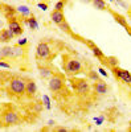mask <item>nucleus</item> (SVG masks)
<instances>
[{
    "label": "nucleus",
    "instance_id": "nucleus-17",
    "mask_svg": "<svg viewBox=\"0 0 131 132\" xmlns=\"http://www.w3.org/2000/svg\"><path fill=\"white\" fill-rule=\"evenodd\" d=\"M38 71H40V75L42 77V78H50V77L53 75V71L49 68H40Z\"/></svg>",
    "mask_w": 131,
    "mask_h": 132
},
{
    "label": "nucleus",
    "instance_id": "nucleus-25",
    "mask_svg": "<svg viewBox=\"0 0 131 132\" xmlns=\"http://www.w3.org/2000/svg\"><path fill=\"white\" fill-rule=\"evenodd\" d=\"M103 120H105V118H103V116H98V118H94V122H95V124H97V126H101V124L103 123Z\"/></svg>",
    "mask_w": 131,
    "mask_h": 132
},
{
    "label": "nucleus",
    "instance_id": "nucleus-33",
    "mask_svg": "<svg viewBox=\"0 0 131 132\" xmlns=\"http://www.w3.org/2000/svg\"><path fill=\"white\" fill-rule=\"evenodd\" d=\"M57 131H61V132H65V131H66V129H65V128H57Z\"/></svg>",
    "mask_w": 131,
    "mask_h": 132
},
{
    "label": "nucleus",
    "instance_id": "nucleus-35",
    "mask_svg": "<svg viewBox=\"0 0 131 132\" xmlns=\"http://www.w3.org/2000/svg\"><path fill=\"white\" fill-rule=\"evenodd\" d=\"M109 2H114V0H109Z\"/></svg>",
    "mask_w": 131,
    "mask_h": 132
},
{
    "label": "nucleus",
    "instance_id": "nucleus-37",
    "mask_svg": "<svg viewBox=\"0 0 131 132\" xmlns=\"http://www.w3.org/2000/svg\"><path fill=\"white\" fill-rule=\"evenodd\" d=\"M0 27H2V23H0Z\"/></svg>",
    "mask_w": 131,
    "mask_h": 132
},
{
    "label": "nucleus",
    "instance_id": "nucleus-14",
    "mask_svg": "<svg viewBox=\"0 0 131 132\" xmlns=\"http://www.w3.org/2000/svg\"><path fill=\"white\" fill-rule=\"evenodd\" d=\"M113 16H114V19H115V21L119 24V25H122L123 28H126L127 30H128V24H127V20L123 17V16H121V15H118V13H115V12H113Z\"/></svg>",
    "mask_w": 131,
    "mask_h": 132
},
{
    "label": "nucleus",
    "instance_id": "nucleus-4",
    "mask_svg": "<svg viewBox=\"0 0 131 132\" xmlns=\"http://www.w3.org/2000/svg\"><path fill=\"white\" fill-rule=\"evenodd\" d=\"M36 56L37 58L40 60H49L50 56H52V52H50V48L47 42H40L37 48H36Z\"/></svg>",
    "mask_w": 131,
    "mask_h": 132
},
{
    "label": "nucleus",
    "instance_id": "nucleus-29",
    "mask_svg": "<svg viewBox=\"0 0 131 132\" xmlns=\"http://www.w3.org/2000/svg\"><path fill=\"white\" fill-rule=\"evenodd\" d=\"M115 2H117V3L119 4V5H122L123 8H127V4H126L125 2H122V0H115Z\"/></svg>",
    "mask_w": 131,
    "mask_h": 132
},
{
    "label": "nucleus",
    "instance_id": "nucleus-1",
    "mask_svg": "<svg viewBox=\"0 0 131 132\" xmlns=\"http://www.w3.org/2000/svg\"><path fill=\"white\" fill-rule=\"evenodd\" d=\"M25 85L27 82L21 78H13L9 83V91L15 95H24L25 94Z\"/></svg>",
    "mask_w": 131,
    "mask_h": 132
},
{
    "label": "nucleus",
    "instance_id": "nucleus-27",
    "mask_svg": "<svg viewBox=\"0 0 131 132\" xmlns=\"http://www.w3.org/2000/svg\"><path fill=\"white\" fill-rule=\"evenodd\" d=\"M37 7H38L41 11H47V9H48V4H47V3H38Z\"/></svg>",
    "mask_w": 131,
    "mask_h": 132
},
{
    "label": "nucleus",
    "instance_id": "nucleus-2",
    "mask_svg": "<svg viewBox=\"0 0 131 132\" xmlns=\"http://www.w3.org/2000/svg\"><path fill=\"white\" fill-rule=\"evenodd\" d=\"M48 87H49V90L53 91V93H58L62 90V87H64V78H62V75L60 74H53L50 77V79L48 82Z\"/></svg>",
    "mask_w": 131,
    "mask_h": 132
},
{
    "label": "nucleus",
    "instance_id": "nucleus-26",
    "mask_svg": "<svg viewBox=\"0 0 131 132\" xmlns=\"http://www.w3.org/2000/svg\"><path fill=\"white\" fill-rule=\"evenodd\" d=\"M0 68H4V69H11V65L3 60H0Z\"/></svg>",
    "mask_w": 131,
    "mask_h": 132
},
{
    "label": "nucleus",
    "instance_id": "nucleus-16",
    "mask_svg": "<svg viewBox=\"0 0 131 132\" xmlns=\"http://www.w3.org/2000/svg\"><path fill=\"white\" fill-rule=\"evenodd\" d=\"M25 24H27L30 29H33V30L38 29V23H37V20H36L33 16H30L29 19H27V20H25Z\"/></svg>",
    "mask_w": 131,
    "mask_h": 132
},
{
    "label": "nucleus",
    "instance_id": "nucleus-11",
    "mask_svg": "<svg viewBox=\"0 0 131 132\" xmlns=\"http://www.w3.org/2000/svg\"><path fill=\"white\" fill-rule=\"evenodd\" d=\"M50 19H52L53 23L57 24V25H60L61 23H64V21H65L64 12H62V11H56V9H54L53 12L50 13Z\"/></svg>",
    "mask_w": 131,
    "mask_h": 132
},
{
    "label": "nucleus",
    "instance_id": "nucleus-20",
    "mask_svg": "<svg viewBox=\"0 0 131 132\" xmlns=\"http://www.w3.org/2000/svg\"><path fill=\"white\" fill-rule=\"evenodd\" d=\"M103 62L107 63V65H110L111 68H115V66H118V60H117L115 57H107V58L103 60Z\"/></svg>",
    "mask_w": 131,
    "mask_h": 132
},
{
    "label": "nucleus",
    "instance_id": "nucleus-34",
    "mask_svg": "<svg viewBox=\"0 0 131 132\" xmlns=\"http://www.w3.org/2000/svg\"><path fill=\"white\" fill-rule=\"evenodd\" d=\"M128 129L131 131V122H130V124H128Z\"/></svg>",
    "mask_w": 131,
    "mask_h": 132
},
{
    "label": "nucleus",
    "instance_id": "nucleus-28",
    "mask_svg": "<svg viewBox=\"0 0 131 132\" xmlns=\"http://www.w3.org/2000/svg\"><path fill=\"white\" fill-rule=\"evenodd\" d=\"M27 44H28V40L27 38H21V40H19L17 45L19 46H24V45H27Z\"/></svg>",
    "mask_w": 131,
    "mask_h": 132
},
{
    "label": "nucleus",
    "instance_id": "nucleus-32",
    "mask_svg": "<svg viewBox=\"0 0 131 132\" xmlns=\"http://www.w3.org/2000/svg\"><path fill=\"white\" fill-rule=\"evenodd\" d=\"M48 126H54V122H53V120H49V122H48Z\"/></svg>",
    "mask_w": 131,
    "mask_h": 132
},
{
    "label": "nucleus",
    "instance_id": "nucleus-3",
    "mask_svg": "<svg viewBox=\"0 0 131 132\" xmlns=\"http://www.w3.org/2000/svg\"><path fill=\"white\" fill-rule=\"evenodd\" d=\"M65 70H66V73L69 75H77L82 71V63L78 60L70 58L69 61H66V63H65Z\"/></svg>",
    "mask_w": 131,
    "mask_h": 132
},
{
    "label": "nucleus",
    "instance_id": "nucleus-18",
    "mask_svg": "<svg viewBox=\"0 0 131 132\" xmlns=\"http://www.w3.org/2000/svg\"><path fill=\"white\" fill-rule=\"evenodd\" d=\"M91 52H93V54L97 57V58H99V60H105L106 57H105V54H103V52L98 48L97 45H94L93 48H91Z\"/></svg>",
    "mask_w": 131,
    "mask_h": 132
},
{
    "label": "nucleus",
    "instance_id": "nucleus-36",
    "mask_svg": "<svg viewBox=\"0 0 131 132\" xmlns=\"http://www.w3.org/2000/svg\"><path fill=\"white\" fill-rule=\"evenodd\" d=\"M0 13H2V8H0Z\"/></svg>",
    "mask_w": 131,
    "mask_h": 132
},
{
    "label": "nucleus",
    "instance_id": "nucleus-9",
    "mask_svg": "<svg viewBox=\"0 0 131 132\" xmlns=\"http://www.w3.org/2000/svg\"><path fill=\"white\" fill-rule=\"evenodd\" d=\"M94 91H95L98 95H105V94L109 93V86L99 79V81H97V82L94 83Z\"/></svg>",
    "mask_w": 131,
    "mask_h": 132
},
{
    "label": "nucleus",
    "instance_id": "nucleus-19",
    "mask_svg": "<svg viewBox=\"0 0 131 132\" xmlns=\"http://www.w3.org/2000/svg\"><path fill=\"white\" fill-rule=\"evenodd\" d=\"M16 12H19L20 15H23V16H29L30 15V9L27 5H20V7L16 8Z\"/></svg>",
    "mask_w": 131,
    "mask_h": 132
},
{
    "label": "nucleus",
    "instance_id": "nucleus-21",
    "mask_svg": "<svg viewBox=\"0 0 131 132\" xmlns=\"http://www.w3.org/2000/svg\"><path fill=\"white\" fill-rule=\"evenodd\" d=\"M58 27H60V29H61L62 32H66V33H69V32H70V25L66 23V21H64V23H61Z\"/></svg>",
    "mask_w": 131,
    "mask_h": 132
},
{
    "label": "nucleus",
    "instance_id": "nucleus-13",
    "mask_svg": "<svg viewBox=\"0 0 131 132\" xmlns=\"http://www.w3.org/2000/svg\"><path fill=\"white\" fill-rule=\"evenodd\" d=\"M2 12L4 13V16L7 19H13L16 15V8L11 7V5H3L2 7Z\"/></svg>",
    "mask_w": 131,
    "mask_h": 132
},
{
    "label": "nucleus",
    "instance_id": "nucleus-6",
    "mask_svg": "<svg viewBox=\"0 0 131 132\" xmlns=\"http://www.w3.org/2000/svg\"><path fill=\"white\" fill-rule=\"evenodd\" d=\"M73 87H74V90L77 91L80 95L87 94V93H89V90H90L89 82L85 81V79H78V81H74V82H73Z\"/></svg>",
    "mask_w": 131,
    "mask_h": 132
},
{
    "label": "nucleus",
    "instance_id": "nucleus-15",
    "mask_svg": "<svg viewBox=\"0 0 131 132\" xmlns=\"http://www.w3.org/2000/svg\"><path fill=\"white\" fill-rule=\"evenodd\" d=\"M91 4H93L94 8L99 9V11L107 9V5H106V2H105V0H91Z\"/></svg>",
    "mask_w": 131,
    "mask_h": 132
},
{
    "label": "nucleus",
    "instance_id": "nucleus-5",
    "mask_svg": "<svg viewBox=\"0 0 131 132\" xmlns=\"http://www.w3.org/2000/svg\"><path fill=\"white\" fill-rule=\"evenodd\" d=\"M114 75L117 77L118 79H121L123 83L131 86V73L127 71V70H123V69H119L118 66H115V68H111Z\"/></svg>",
    "mask_w": 131,
    "mask_h": 132
},
{
    "label": "nucleus",
    "instance_id": "nucleus-30",
    "mask_svg": "<svg viewBox=\"0 0 131 132\" xmlns=\"http://www.w3.org/2000/svg\"><path fill=\"white\" fill-rule=\"evenodd\" d=\"M98 71L101 73V75H103V77H107V73L105 71V69H103V68H99V69H98Z\"/></svg>",
    "mask_w": 131,
    "mask_h": 132
},
{
    "label": "nucleus",
    "instance_id": "nucleus-8",
    "mask_svg": "<svg viewBox=\"0 0 131 132\" xmlns=\"http://www.w3.org/2000/svg\"><path fill=\"white\" fill-rule=\"evenodd\" d=\"M8 28L15 33V36H20L21 33H23V27L20 25V23L16 20V17H13L12 20H9V23H8Z\"/></svg>",
    "mask_w": 131,
    "mask_h": 132
},
{
    "label": "nucleus",
    "instance_id": "nucleus-12",
    "mask_svg": "<svg viewBox=\"0 0 131 132\" xmlns=\"http://www.w3.org/2000/svg\"><path fill=\"white\" fill-rule=\"evenodd\" d=\"M13 37H15V33L11 30L9 28H8V29H3L2 32H0V41H2V42L11 41Z\"/></svg>",
    "mask_w": 131,
    "mask_h": 132
},
{
    "label": "nucleus",
    "instance_id": "nucleus-10",
    "mask_svg": "<svg viewBox=\"0 0 131 132\" xmlns=\"http://www.w3.org/2000/svg\"><path fill=\"white\" fill-rule=\"evenodd\" d=\"M37 93V85L36 82L33 81H28L27 85H25V95L28 98H32V96H35Z\"/></svg>",
    "mask_w": 131,
    "mask_h": 132
},
{
    "label": "nucleus",
    "instance_id": "nucleus-24",
    "mask_svg": "<svg viewBox=\"0 0 131 132\" xmlns=\"http://www.w3.org/2000/svg\"><path fill=\"white\" fill-rule=\"evenodd\" d=\"M64 7H65V2H58V3H56V5H54V9L56 11H62L64 9Z\"/></svg>",
    "mask_w": 131,
    "mask_h": 132
},
{
    "label": "nucleus",
    "instance_id": "nucleus-7",
    "mask_svg": "<svg viewBox=\"0 0 131 132\" xmlns=\"http://www.w3.org/2000/svg\"><path fill=\"white\" fill-rule=\"evenodd\" d=\"M3 122L7 124V126H12V124H16L20 122V116L15 112V111H8L4 114L3 116Z\"/></svg>",
    "mask_w": 131,
    "mask_h": 132
},
{
    "label": "nucleus",
    "instance_id": "nucleus-31",
    "mask_svg": "<svg viewBox=\"0 0 131 132\" xmlns=\"http://www.w3.org/2000/svg\"><path fill=\"white\" fill-rule=\"evenodd\" d=\"M86 45H87V46H90V48H93V46H94V42L90 41V40H87V41H86Z\"/></svg>",
    "mask_w": 131,
    "mask_h": 132
},
{
    "label": "nucleus",
    "instance_id": "nucleus-23",
    "mask_svg": "<svg viewBox=\"0 0 131 132\" xmlns=\"http://www.w3.org/2000/svg\"><path fill=\"white\" fill-rule=\"evenodd\" d=\"M42 101H44V104H45V107L48 108V110H50V99H49V96L48 95H42Z\"/></svg>",
    "mask_w": 131,
    "mask_h": 132
},
{
    "label": "nucleus",
    "instance_id": "nucleus-22",
    "mask_svg": "<svg viewBox=\"0 0 131 132\" xmlns=\"http://www.w3.org/2000/svg\"><path fill=\"white\" fill-rule=\"evenodd\" d=\"M89 78L91 79V81H94V82H97V81H99V77H98V74L94 71V70H91V71H89Z\"/></svg>",
    "mask_w": 131,
    "mask_h": 132
}]
</instances>
